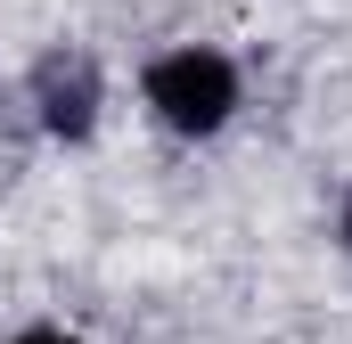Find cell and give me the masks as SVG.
Wrapping results in <instances>:
<instances>
[{
    "label": "cell",
    "mask_w": 352,
    "mask_h": 344,
    "mask_svg": "<svg viewBox=\"0 0 352 344\" xmlns=\"http://www.w3.org/2000/svg\"><path fill=\"white\" fill-rule=\"evenodd\" d=\"M140 107L173 140H221L246 107V66L213 41H173L140 66Z\"/></svg>",
    "instance_id": "obj_1"
},
{
    "label": "cell",
    "mask_w": 352,
    "mask_h": 344,
    "mask_svg": "<svg viewBox=\"0 0 352 344\" xmlns=\"http://www.w3.org/2000/svg\"><path fill=\"white\" fill-rule=\"evenodd\" d=\"M25 107H33V123H41L58 148H82L90 131H98V115H107V66L90 58L82 41H58V50L33 58Z\"/></svg>",
    "instance_id": "obj_2"
},
{
    "label": "cell",
    "mask_w": 352,
    "mask_h": 344,
    "mask_svg": "<svg viewBox=\"0 0 352 344\" xmlns=\"http://www.w3.org/2000/svg\"><path fill=\"white\" fill-rule=\"evenodd\" d=\"M8 344H82V336H74V328H50V320H33V328H16Z\"/></svg>",
    "instance_id": "obj_3"
},
{
    "label": "cell",
    "mask_w": 352,
    "mask_h": 344,
    "mask_svg": "<svg viewBox=\"0 0 352 344\" xmlns=\"http://www.w3.org/2000/svg\"><path fill=\"white\" fill-rule=\"evenodd\" d=\"M336 246H344V255H352V189H344V197H336Z\"/></svg>",
    "instance_id": "obj_4"
}]
</instances>
